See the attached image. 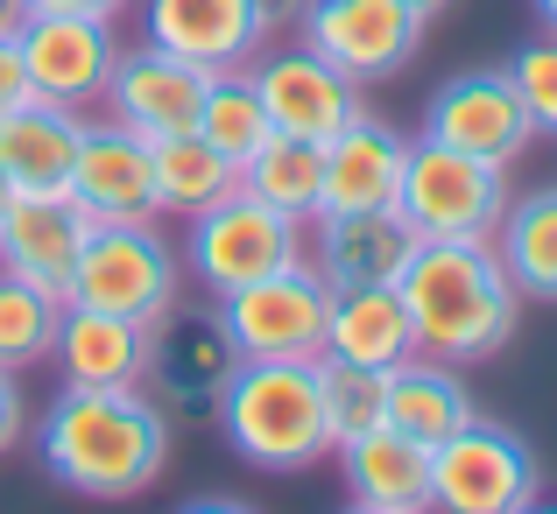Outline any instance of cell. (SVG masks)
<instances>
[{"label": "cell", "mask_w": 557, "mask_h": 514, "mask_svg": "<svg viewBox=\"0 0 557 514\" xmlns=\"http://www.w3.org/2000/svg\"><path fill=\"white\" fill-rule=\"evenodd\" d=\"M36 459L78 501H135L170 465V416L149 388H64L36 423Z\"/></svg>", "instance_id": "6da1fadb"}, {"label": "cell", "mask_w": 557, "mask_h": 514, "mask_svg": "<svg viewBox=\"0 0 557 514\" xmlns=\"http://www.w3.org/2000/svg\"><path fill=\"white\" fill-rule=\"evenodd\" d=\"M395 297L409 311L417 352L445 366H473L494 360L516 339L522 317V289L508 283L494 240H417L395 275Z\"/></svg>", "instance_id": "7a4b0ae2"}, {"label": "cell", "mask_w": 557, "mask_h": 514, "mask_svg": "<svg viewBox=\"0 0 557 514\" xmlns=\"http://www.w3.org/2000/svg\"><path fill=\"white\" fill-rule=\"evenodd\" d=\"M219 430L255 473H304L332 451L318 360H240L219 394Z\"/></svg>", "instance_id": "3957f363"}, {"label": "cell", "mask_w": 557, "mask_h": 514, "mask_svg": "<svg viewBox=\"0 0 557 514\" xmlns=\"http://www.w3.org/2000/svg\"><path fill=\"white\" fill-rule=\"evenodd\" d=\"M395 212H403V226L417 240H494V226L508 212V170L423 135L409 141Z\"/></svg>", "instance_id": "277c9868"}, {"label": "cell", "mask_w": 557, "mask_h": 514, "mask_svg": "<svg viewBox=\"0 0 557 514\" xmlns=\"http://www.w3.org/2000/svg\"><path fill=\"white\" fill-rule=\"evenodd\" d=\"M177 254L156 226H92L78 247V268L64 283V303L107 317H135V325H163L177 311Z\"/></svg>", "instance_id": "5b68a950"}, {"label": "cell", "mask_w": 557, "mask_h": 514, "mask_svg": "<svg viewBox=\"0 0 557 514\" xmlns=\"http://www.w3.org/2000/svg\"><path fill=\"white\" fill-rule=\"evenodd\" d=\"M219 303V325L240 360H318L325 352V317H332V283L318 261H289V268L261 275V283L233 289Z\"/></svg>", "instance_id": "8992f818"}, {"label": "cell", "mask_w": 557, "mask_h": 514, "mask_svg": "<svg viewBox=\"0 0 557 514\" xmlns=\"http://www.w3.org/2000/svg\"><path fill=\"white\" fill-rule=\"evenodd\" d=\"M544 493V465L502 423H466L431 451V514H516Z\"/></svg>", "instance_id": "52a82bcc"}, {"label": "cell", "mask_w": 557, "mask_h": 514, "mask_svg": "<svg viewBox=\"0 0 557 514\" xmlns=\"http://www.w3.org/2000/svg\"><path fill=\"white\" fill-rule=\"evenodd\" d=\"M184 261L212 297H233V289H247V283H261V275L289 268V261H304V226L283 218V212H269V204L247 198V190H233V198L212 204V212L190 218Z\"/></svg>", "instance_id": "ba28073f"}, {"label": "cell", "mask_w": 557, "mask_h": 514, "mask_svg": "<svg viewBox=\"0 0 557 514\" xmlns=\"http://www.w3.org/2000/svg\"><path fill=\"white\" fill-rule=\"evenodd\" d=\"M14 50L28 71V99H50L64 113H92L121 64V36L99 14H22Z\"/></svg>", "instance_id": "9c48e42d"}, {"label": "cell", "mask_w": 557, "mask_h": 514, "mask_svg": "<svg viewBox=\"0 0 557 514\" xmlns=\"http://www.w3.org/2000/svg\"><path fill=\"white\" fill-rule=\"evenodd\" d=\"M297 28H304V50L311 57H325L332 71L368 85V78L403 71L423 50V28L431 22L409 0H311L297 14Z\"/></svg>", "instance_id": "30bf717a"}, {"label": "cell", "mask_w": 557, "mask_h": 514, "mask_svg": "<svg viewBox=\"0 0 557 514\" xmlns=\"http://www.w3.org/2000/svg\"><path fill=\"white\" fill-rule=\"evenodd\" d=\"M423 135L445 141V149L459 155H480V163H522V149L536 141V121L530 106H522L516 78L494 64L480 71H459V78H445L431 92V113H423Z\"/></svg>", "instance_id": "8fae6325"}, {"label": "cell", "mask_w": 557, "mask_h": 514, "mask_svg": "<svg viewBox=\"0 0 557 514\" xmlns=\"http://www.w3.org/2000/svg\"><path fill=\"white\" fill-rule=\"evenodd\" d=\"M71 204H78L92 226H156V163H149V141L135 127L107 121H85L78 127V155H71Z\"/></svg>", "instance_id": "7c38bea8"}, {"label": "cell", "mask_w": 557, "mask_h": 514, "mask_svg": "<svg viewBox=\"0 0 557 514\" xmlns=\"http://www.w3.org/2000/svg\"><path fill=\"white\" fill-rule=\"evenodd\" d=\"M255 92H261V113H269L275 135H297V141H318L325 149L339 127H354L360 113V85L346 78V71H332L325 57H311L297 42V50H275V57H255Z\"/></svg>", "instance_id": "4fadbf2b"}, {"label": "cell", "mask_w": 557, "mask_h": 514, "mask_svg": "<svg viewBox=\"0 0 557 514\" xmlns=\"http://www.w3.org/2000/svg\"><path fill=\"white\" fill-rule=\"evenodd\" d=\"M240 366L226 325L212 311H170L156 325V388H163V416L170 423H219V394H226V374Z\"/></svg>", "instance_id": "5bb4252c"}, {"label": "cell", "mask_w": 557, "mask_h": 514, "mask_svg": "<svg viewBox=\"0 0 557 514\" xmlns=\"http://www.w3.org/2000/svg\"><path fill=\"white\" fill-rule=\"evenodd\" d=\"M205 92H212V71H198V64H184V57L141 42V50H121L113 85H107L99 106H107L121 127H135L141 141H163V135H190V127H198Z\"/></svg>", "instance_id": "9a60e30c"}, {"label": "cell", "mask_w": 557, "mask_h": 514, "mask_svg": "<svg viewBox=\"0 0 557 514\" xmlns=\"http://www.w3.org/2000/svg\"><path fill=\"white\" fill-rule=\"evenodd\" d=\"M141 42L184 57L198 71H247L269 50L255 0H141Z\"/></svg>", "instance_id": "2e32d148"}, {"label": "cell", "mask_w": 557, "mask_h": 514, "mask_svg": "<svg viewBox=\"0 0 557 514\" xmlns=\"http://www.w3.org/2000/svg\"><path fill=\"white\" fill-rule=\"evenodd\" d=\"M85 233H92V218L71 204V190H14L8 218H0V275H22L64 303Z\"/></svg>", "instance_id": "e0dca14e"}, {"label": "cell", "mask_w": 557, "mask_h": 514, "mask_svg": "<svg viewBox=\"0 0 557 514\" xmlns=\"http://www.w3.org/2000/svg\"><path fill=\"white\" fill-rule=\"evenodd\" d=\"M50 360H57V374H64V388H149V374H156V325L64 303V325H57Z\"/></svg>", "instance_id": "ac0fdd59"}, {"label": "cell", "mask_w": 557, "mask_h": 514, "mask_svg": "<svg viewBox=\"0 0 557 514\" xmlns=\"http://www.w3.org/2000/svg\"><path fill=\"white\" fill-rule=\"evenodd\" d=\"M403 163H409V141L395 135L388 121L360 113L354 127H339V135L325 141V212H395V198H403Z\"/></svg>", "instance_id": "d6986e66"}, {"label": "cell", "mask_w": 557, "mask_h": 514, "mask_svg": "<svg viewBox=\"0 0 557 514\" xmlns=\"http://www.w3.org/2000/svg\"><path fill=\"white\" fill-rule=\"evenodd\" d=\"M409 247H417V233L403 226V212H325L318 218V275L332 289L395 283Z\"/></svg>", "instance_id": "ffe728a7"}, {"label": "cell", "mask_w": 557, "mask_h": 514, "mask_svg": "<svg viewBox=\"0 0 557 514\" xmlns=\"http://www.w3.org/2000/svg\"><path fill=\"white\" fill-rule=\"evenodd\" d=\"M339 473L346 493L360 507H395V514H431V444L403 430H368L354 444H339Z\"/></svg>", "instance_id": "44dd1931"}, {"label": "cell", "mask_w": 557, "mask_h": 514, "mask_svg": "<svg viewBox=\"0 0 557 514\" xmlns=\"http://www.w3.org/2000/svg\"><path fill=\"white\" fill-rule=\"evenodd\" d=\"M417 352V331H409V311L395 297V283H368V289H332V317H325V360L346 366H403Z\"/></svg>", "instance_id": "7402d4cb"}, {"label": "cell", "mask_w": 557, "mask_h": 514, "mask_svg": "<svg viewBox=\"0 0 557 514\" xmlns=\"http://www.w3.org/2000/svg\"><path fill=\"white\" fill-rule=\"evenodd\" d=\"M473 416L480 409H473V388L459 380V366L431 360V352H409L403 366H388V430H403V437L437 451Z\"/></svg>", "instance_id": "603a6c76"}, {"label": "cell", "mask_w": 557, "mask_h": 514, "mask_svg": "<svg viewBox=\"0 0 557 514\" xmlns=\"http://www.w3.org/2000/svg\"><path fill=\"white\" fill-rule=\"evenodd\" d=\"M78 113L28 99V106L0 113V163H8L14 190H64L71 184V155H78Z\"/></svg>", "instance_id": "cb8c5ba5"}, {"label": "cell", "mask_w": 557, "mask_h": 514, "mask_svg": "<svg viewBox=\"0 0 557 514\" xmlns=\"http://www.w3.org/2000/svg\"><path fill=\"white\" fill-rule=\"evenodd\" d=\"M149 163H156V212H170V218H198V212H212L219 198L240 190V170H233L198 127L149 141Z\"/></svg>", "instance_id": "d4e9b609"}, {"label": "cell", "mask_w": 557, "mask_h": 514, "mask_svg": "<svg viewBox=\"0 0 557 514\" xmlns=\"http://www.w3.org/2000/svg\"><path fill=\"white\" fill-rule=\"evenodd\" d=\"M494 254H502L508 283L536 303H557V184L508 198L502 226H494Z\"/></svg>", "instance_id": "484cf974"}, {"label": "cell", "mask_w": 557, "mask_h": 514, "mask_svg": "<svg viewBox=\"0 0 557 514\" xmlns=\"http://www.w3.org/2000/svg\"><path fill=\"white\" fill-rule=\"evenodd\" d=\"M240 190L261 198L269 212L297 218V226H318V212H325V149L297 135H269V149L240 170Z\"/></svg>", "instance_id": "4316f807"}, {"label": "cell", "mask_w": 557, "mask_h": 514, "mask_svg": "<svg viewBox=\"0 0 557 514\" xmlns=\"http://www.w3.org/2000/svg\"><path fill=\"white\" fill-rule=\"evenodd\" d=\"M198 135L212 141L233 170H247L261 149H269L275 127H269V113H261V92H255V78H247V71H219V78H212L205 113H198Z\"/></svg>", "instance_id": "83f0119b"}, {"label": "cell", "mask_w": 557, "mask_h": 514, "mask_svg": "<svg viewBox=\"0 0 557 514\" xmlns=\"http://www.w3.org/2000/svg\"><path fill=\"white\" fill-rule=\"evenodd\" d=\"M57 325H64V303L50 289L22 283V275H0V366L28 374L57 352Z\"/></svg>", "instance_id": "f1b7e54d"}, {"label": "cell", "mask_w": 557, "mask_h": 514, "mask_svg": "<svg viewBox=\"0 0 557 514\" xmlns=\"http://www.w3.org/2000/svg\"><path fill=\"white\" fill-rule=\"evenodd\" d=\"M318 394H325L332 451L388 423V374H374V366H346V360H325V352H318Z\"/></svg>", "instance_id": "f546056e"}, {"label": "cell", "mask_w": 557, "mask_h": 514, "mask_svg": "<svg viewBox=\"0 0 557 514\" xmlns=\"http://www.w3.org/2000/svg\"><path fill=\"white\" fill-rule=\"evenodd\" d=\"M502 71L516 78V92H522V106H530L536 135H557V36H550V28L536 42H522Z\"/></svg>", "instance_id": "4dcf8cb0"}, {"label": "cell", "mask_w": 557, "mask_h": 514, "mask_svg": "<svg viewBox=\"0 0 557 514\" xmlns=\"http://www.w3.org/2000/svg\"><path fill=\"white\" fill-rule=\"evenodd\" d=\"M22 430H28V409H22V380L0 366V451H14L22 444Z\"/></svg>", "instance_id": "1f68e13d"}, {"label": "cell", "mask_w": 557, "mask_h": 514, "mask_svg": "<svg viewBox=\"0 0 557 514\" xmlns=\"http://www.w3.org/2000/svg\"><path fill=\"white\" fill-rule=\"evenodd\" d=\"M28 106V71H22V50H14V36H0V113Z\"/></svg>", "instance_id": "d6a6232c"}, {"label": "cell", "mask_w": 557, "mask_h": 514, "mask_svg": "<svg viewBox=\"0 0 557 514\" xmlns=\"http://www.w3.org/2000/svg\"><path fill=\"white\" fill-rule=\"evenodd\" d=\"M22 8L28 14H99V22H113L127 0H22Z\"/></svg>", "instance_id": "836d02e7"}, {"label": "cell", "mask_w": 557, "mask_h": 514, "mask_svg": "<svg viewBox=\"0 0 557 514\" xmlns=\"http://www.w3.org/2000/svg\"><path fill=\"white\" fill-rule=\"evenodd\" d=\"M304 8H311V0H255V14H261V28H269V36H275V28H297Z\"/></svg>", "instance_id": "e575fe53"}, {"label": "cell", "mask_w": 557, "mask_h": 514, "mask_svg": "<svg viewBox=\"0 0 557 514\" xmlns=\"http://www.w3.org/2000/svg\"><path fill=\"white\" fill-rule=\"evenodd\" d=\"M184 514H255L247 501H226V493H219V501H190Z\"/></svg>", "instance_id": "d590c367"}, {"label": "cell", "mask_w": 557, "mask_h": 514, "mask_svg": "<svg viewBox=\"0 0 557 514\" xmlns=\"http://www.w3.org/2000/svg\"><path fill=\"white\" fill-rule=\"evenodd\" d=\"M22 14H28L22 0H0V36H14V28H22Z\"/></svg>", "instance_id": "8d00e7d4"}, {"label": "cell", "mask_w": 557, "mask_h": 514, "mask_svg": "<svg viewBox=\"0 0 557 514\" xmlns=\"http://www.w3.org/2000/svg\"><path fill=\"white\" fill-rule=\"evenodd\" d=\"M530 8H536V22H544L550 36H557V0H530Z\"/></svg>", "instance_id": "74e56055"}, {"label": "cell", "mask_w": 557, "mask_h": 514, "mask_svg": "<svg viewBox=\"0 0 557 514\" xmlns=\"http://www.w3.org/2000/svg\"><path fill=\"white\" fill-rule=\"evenodd\" d=\"M409 8H417V14H423V22H437V14H445V8H451V0H409Z\"/></svg>", "instance_id": "f35d334b"}, {"label": "cell", "mask_w": 557, "mask_h": 514, "mask_svg": "<svg viewBox=\"0 0 557 514\" xmlns=\"http://www.w3.org/2000/svg\"><path fill=\"white\" fill-rule=\"evenodd\" d=\"M8 204H14V176H8V163H0V218H8Z\"/></svg>", "instance_id": "ab89813d"}, {"label": "cell", "mask_w": 557, "mask_h": 514, "mask_svg": "<svg viewBox=\"0 0 557 514\" xmlns=\"http://www.w3.org/2000/svg\"><path fill=\"white\" fill-rule=\"evenodd\" d=\"M516 514H557V501H544V493H536L530 507H516Z\"/></svg>", "instance_id": "60d3db41"}, {"label": "cell", "mask_w": 557, "mask_h": 514, "mask_svg": "<svg viewBox=\"0 0 557 514\" xmlns=\"http://www.w3.org/2000/svg\"><path fill=\"white\" fill-rule=\"evenodd\" d=\"M346 514H395V507H360V501H354V507H346Z\"/></svg>", "instance_id": "b9f144b4"}]
</instances>
